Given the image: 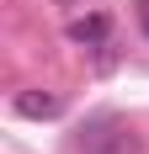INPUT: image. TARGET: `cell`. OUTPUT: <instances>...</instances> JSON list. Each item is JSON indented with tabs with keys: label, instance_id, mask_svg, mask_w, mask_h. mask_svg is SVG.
Instances as JSON below:
<instances>
[{
	"label": "cell",
	"instance_id": "obj_1",
	"mask_svg": "<svg viewBox=\"0 0 149 154\" xmlns=\"http://www.w3.org/2000/svg\"><path fill=\"white\" fill-rule=\"evenodd\" d=\"M69 154H144V143H138V133L122 122V117L101 112V117H90V122L69 138Z\"/></svg>",
	"mask_w": 149,
	"mask_h": 154
},
{
	"label": "cell",
	"instance_id": "obj_3",
	"mask_svg": "<svg viewBox=\"0 0 149 154\" xmlns=\"http://www.w3.org/2000/svg\"><path fill=\"white\" fill-rule=\"evenodd\" d=\"M106 16H80V21H69V43H85V48H106Z\"/></svg>",
	"mask_w": 149,
	"mask_h": 154
},
{
	"label": "cell",
	"instance_id": "obj_4",
	"mask_svg": "<svg viewBox=\"0 0 149 154\" xmlns=\"http://www.w3.org/2000/svg\"><path fill=\"white\" fill-rule=\"evenodd\" d=\"M138 27H144V37H149V0H138Z\"/></svg>",
	"mask_w": 149,
	"mask_h": 154
},
{
	"label": "cell",
	"instance_id": "obj_2",
	"mask_svg": "<svg viewBox=\"0 0 149 154\" xmlns=\"http://www.w3.org/2000/svg\"><path fill=\"white\" fill-rule=\"evenodd\" d=\"M64 101L59 96H48V91H21L16 96V117H32V122H43V117H59Z\"/></svg>",
	"mask_w": 149,
	"mask_h": 154
}]
</instances>
